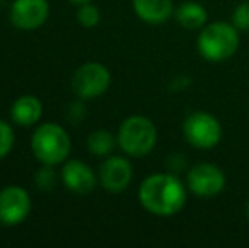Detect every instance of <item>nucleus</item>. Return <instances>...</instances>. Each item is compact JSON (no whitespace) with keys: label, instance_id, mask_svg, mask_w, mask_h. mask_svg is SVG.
Returning a JSON list of instances; mask_svg holds the SVG:
<instances>
[{"label":"nucleus","instance_id":"nucleus-3","mask_svg":"<svg viewBox=\"0 0 249 248\" xmlns=\"http://www.w3.org/2000/svg\"><path fill=\"white\" fill-rule=\"evenodd\" d=\"M158 141V131L153 121L146 116H131L121 124L117 145L129 156L141 158L153 152Z\"/></svg>","mask_w":249,"mask_h":248},{"label":"nucleus","instance_id":"nucleus-17","mask_svg":"<svg viewBox=\"0 0 249 248\" xmlns=\"http://www.w3.org/2000/svg\"><path fill=\"white\" fill-rule=\"evenodd\" d=\"M231 22L236 26L237 31H249V2H243L234 9L232 17H231Z\"/></svg>","mask_w":249,"mask_h":248},{"label":"nucleus","instance_id":"nucleus-10","mask_svg":"<svg viewBox=\"0 0 249 248\" xmlns=\"http://www.w3.org/2000/svg\"><path fill=\"white\" fill-rule=\"evenodd\" d=\"M100 186L112 194H119L129 187L132 180V167L124 156H107L99 170Z\"/></svg>","mask_w":249,"mask_h":248},{"label":"nucleus","instance_id":"nucleus-20","mask_svg":"<svg viewBox=\"0 0 249 248\" xmlns=\"http://www.w3.org/2000/svg\"><path fill=\"white\" fill-rule=\"evenodd\" d=\"M71 3H76V5H82V3H87V2H90V0H70Z\"/></svg>","mask_w":249,"mask_h":248},{"label":"nucleus","instance_id":"nucleus-9","mask_svg":"<svg viewBox=\"0 0 249 248\" xmlns=\"http://www.w3.org/2000/svg\"><path fill=\"white\" fill-rule=\"evenodd\" d=\"M48 0H14L10 7V22L22 31H33L48 20Z\"/></svg>","mask_w":249,"mask_h":248},{"label":"nucleus","instance_id":"nucleus-11","mask_svg":"<svg viewBox=\"0 0 249 248\" xmlns=\"http://www.w3.org/2000/svg\"><path fill=\"white\" fill-rule=\"evenodd\" d=\"M61 180L75 194H90L97 186V177L93 170L80 160H70L61 170Z\"/></svg>","mask_w":249,"mask_h":248},{"label":"nucleus","instance_id":"nucleus-18","mask_svg":"<svg viewBox=\"0 0 249 248\" xmlns=\"http://www.w3.org/2000/svg\"><path fill=\"white\" fill-rule=\"evenodd\" d=\"M14 146V129L9 123L0 119V158L7 156Z\"/></svg>","mask_w":249,"mask_h":248},{"label":"nucleus","instance_id":"nucleus-1","mask_svg":"<svg viewBox=\"0 0 249 248\" xmlns=\"http://www.w3.org/2000/svg\"><path fill=\"white\" fill-rule=\"evenodd\" d=\"M139 202L154 216H175L185 208L187 187L175 173H153L139 186Z\"/></svg>","mask_w":249,"mask_h":248},{"label":"nucleus","instance_id":"nucleus-14","mask_svg":"<svg viewBox=\"0 0 249 248\" xmlns=\"http://www.w3.org/2000/svg\"><path fill=\"white\" fill-rule=\"evenodd\" d=\"M173 17L183 29L200 31L207 24L209 12H207L205 7L198 2H183L180 7L175 9Z\"/></svg>","mask_w":249,"mask_h":248},{"label":"nucleus","instance_id":"nucleus-19","mask_svg":"<svg viewBox=\"0 0 249 248\" xmlns=\"http://www.w3.org/2000/svg\"><path fill=\"white\" fill-rule=\"evenodd\" d=\"M54 180H56V175L53 172L51 165H44L39 172L36 173V186L43 191H48L54 186Z\"/></svg>","mask_w":249,"mask_h":248},{"label":"nucleus","instance_id":"nucleus-16","mask_svg":"<svg viewBox=\"0 0 249 248\" xmlns=\"http://www.w3.org/2000/svg\"><path fill=\"white\" fill-rule=\"evenodd\" d=\"M76 19L83 27H95L100 22V12L93 3H82L76 12Z\"/></svg>","mask_w":249,"mask_h":248},{"label":"nucleus","instance_id":"nucleus-4","mask_svg":"<svg viewBox=\"0 0 249 248\" xmlns=\"http://www.w3.org/2000/svg\"><path fill=\"white\" fill-rule=\"evenodd\" d=\"M31 148L43 165H59L70 155V136L56 123H46L34 131L31 139Z\"/></svg>","mask_w":249,"mask_h":248},{"label":"nucleus","instance_id":"nucleus-5","mask_svg":"<svg viewBox=\"0 0 249 248\" xmlns=\"http://www.w3.org/2000/svg\"><path fill=\"white\" fill-rule=\"evenodd\" d=\"M185 139L198 150H210L222 139V126L219 119L205 111L188 114L183 123Z\"/></svg>","mask_w":249,"mask_h":248},{"label":"nucleus","instance_id":"nucleus-21","mask_svg":"<svg viewBox=\"0 0 249 248\" xmlns=\"http://www.w3.org/2000/svg\"><path fill=\"white\" fill-rule=\"evenodd\" d=\"M246 216H248V219H249V201H248V206H246Z\"/></svg>","mask_w":249,"mask_h":248},{"label":"nucleus","instance_id":"nucleus-8","mask_svg":"<svg viewBox=\"0 0 249 248\" xmlns=\"http://www.w3.org/2000/svg\"><path fill=\"white\" fill-rule=\"evenodd\" d=\"M31 211V197L22 187L9 186L0 191V223L7 226L20 225Z\"/></svg>","mask_w":249,"mask_h":248},{"label":"nucleus","instance_id":"nucleus-2","mask_svg":"<svg viewBox=\"0 0 249 248\" xmlns=\"http://www.w3.org/2000/svg\"><path fill=\"white\" fill-rule=\"evenodd\" d=\"M198 53L203 60L220 63L232 58L239 48V31L232 22H210L200 29L197 38Z\"/></svg>","mask_w":249,"mask_h":248},{"label":"nucleus","instance_id":"nucleus-15","mask_svg":"<svg viewBox=\"0 0 249 248\" xmlns=\"http://www.w3.org/2000/svg\"><path fill=\"white\" fill-rule=\"evenodd\" d=\"M115 145H117V138L105 129H97V131L90 133L87 138V146L97 156H108L114 152Z\"/></svg>","mask_w":249,"mask_h":248},{"label":"nucleus","instance_id":"nucleus-13","mask_svg":"<svg viewBox=\"0 0 249 248\" xmlns=\"http://www.w3.org/2000/svg\"><path fill=\"white\" fill-rule=\"evenodd\" d=\"M12 121L19 126H33L43 116V104L36 95H20L10 107Z\"/></svg>","mask_w":249,"mask_h":248},{"label":"nucleus","instance_id":"nucleus-7","mask_svg":"<svg viewBox=\"0 0 249 248\" xmlns=\"http://www.w3.org/2000/svg\"><path fill=\"white\" fill-rule=\"evenodd\" d=\"M226 187V175L220 167L203 162L194 165L187 173V189L200 199H212Z\"/></svg>","mask_w":249,"mask_h":248},{"label":"nucleus","instance_id":"nucleus-12","mask_svg":"<svg viewBox=\"0 0 249 248\" xmlns=\"http://www.w3.org/2000/svg\"><path fill=\"white\" fill-rule=\"evenodd\" d=\"M136 16L148 24H163L175 14L171 0H132Z\"/></svg>","mask_w":249,"mask_h":248},{"label":"nucleus","instance_id":"nucleus-6","mask_svg":"<svg viewBox=\"0 0 249 248\" xmlns=\"http://www.w3.org/2000/svg\"><path fill=\"white\" fill-rule=\"evenodd\" d=\"M110 85V72L102 63L90 61L82 65L71 78L73 92L80 99H97L107 92Z\"/></svg>","mask_w":249,"mask_h":248}]
</instances>
